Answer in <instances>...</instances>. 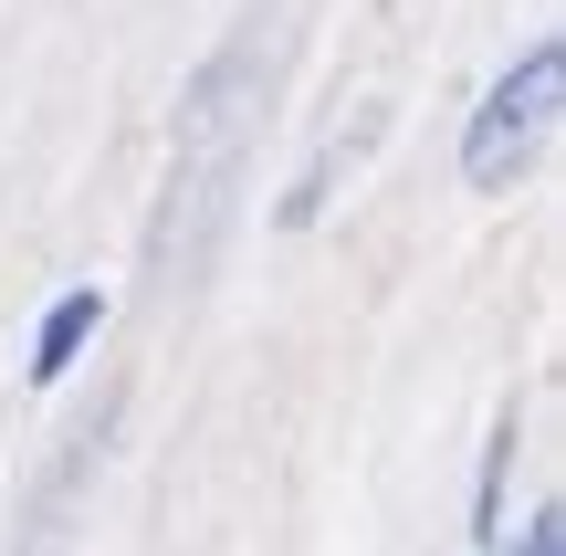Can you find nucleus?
<instances>
[{"label": "nucleus", "instance_id": "nucleus-1", "mask_svg": "<svg viewBox=\"0 0 566 556\" xmlns=\"http://www.w3.org/2000/svg\"><path fill=\"white\" fill-rule=\"evenodd\" d=\"M546 116H556V42H535V53L514 63V74L493 84V95H483V116H472V137H462L472 189L525 179V158L546 147Z\"/></svg>", "mask_w": 566, "mask_h": 556}, {"label": "nucleus", "instance_id": "nucleus-2", "mask_svg": "<svg viewBox=\"0 0 566 556\" xmlns=\"http://www.w3.org/2000/svg\"><path fill=\"white\" fill-rule=\"evenodd\" d=\"M105 326V294L95 284H74V294H53V315H42V336H32V378H63L84 357V336Z\"/></svg>", "mask_w": 566, "mask_h": 556}, {"label": "nucleus", "instance_id": "nucleus-3", "mask_svg": "<svg viewBox=\"0 0 566 556\" xmlns=\"http://www.w3.org/2000/svg\"><path fill=\"white\" fill-rule=\"evenodd\" d=\"M525 556H556V515H535V525H525Z\"/></svg>", "mask_w": 566, "mask_h": 556}]
</instances>
